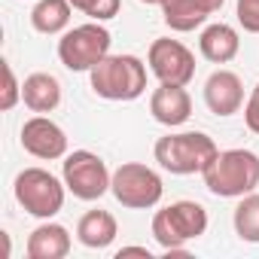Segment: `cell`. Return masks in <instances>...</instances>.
I'll return each instance as SVG.
<instances>
[{"mask_svg":"<svg viewBox=\"0 0 259 259\" xmlns=\"http://www.w3.org/2000/svg\"><path fill=\"white\" fill-rule=\"evenodd\" d=\"M204 186L217 198H241L259 186V156L250 150H223L201 171Z\"/></svg>","mask_w":259,"mask_h":259,"instance_id":"1","label":"cell"},{"mask_svg":"<svg viewBox=\"0 0 259 259\" xmlns=\"http://www.w3.org/2000/svg\"><path fill=\"white\" fill-rule=\"evenodd\" d=\"M89 79L104 101H138L147 92V64L138 55H107L89 70Z\"/></svg>","mask_w":259,"mask_h":259,"instance_id":"2","label":"cell"},{"mask_svg":"<svg viewBox=\"0 0 259 259\" xmlns=\"http://www.w3.org/2000/svg\"><path fill=\"white\" fill-rule=\"evenodd\" d=\"M217 144L210 135L204 132H177V135H165L156 141L153 147V156L156 162L177 174V177H186V174H201L213 159H217Z\"/></svg>","mask_w":259,"mask_h":259,"instance_id":"3","label":"cell"},{"mask_svg":"<svg viewBox=\"0 0 259 259\" xmlns=\"http://www.w3.org/2000/svg\"><path fill=\"white\" fill-rule=\"evenodd\" d=\"M207 232V210L198 201H171L153 217V238L162 250H180Z\"/></svg>","mask_w":259,"mask_h":259,"instance_id":"4","label":"cell"},{"mask_svg":"<svg viewBox=\"0 0 259 259\" xmlns=\"http://www.w3.org/2000/svg\"><path fill=\"white\" fill-rule=\"evenodd\" d=\"M13 192H16V201L25 207V213L37 217V220H52L64 207L67 186L46 168H25L16 174Z\"/></svg>","mask_w":259,"mask_h":259,"instance_id":"5","label":"cell"},{"mask_svg":"<svg viewBox=\"0 0 259 259\" xmlns=\"http://www.w3.org/2000/svg\"><path fill=\"white\" fill-rule=\"evenodd\" d=\"M110 31L101 22H85L61 34L58 40V58L73 73H89L95 64H101L110 55Z\"/></svg>","mask_w":259,"mask_h":259,"instance_id":"6","label":"cell"},{"mask_svg":"<svg viewBox=\"0 0 259 259\" xmlns=\"http://www.w3.org/2000/svg\"><path fill=\"white\" fill-rule=\"evenodd\" d=\"M110 192L128 210H150V207H156L162 201L165 183L153 168H147L141 162H122L113 171Z\"/></svg>","mask_w":259,"mask_h":259,"instance_id":"7","label":"cell"},{"mask_svg":"<svg viewBox=\"0 0 259 259\" xmlns=\"http://www.w3.org/2000/svg\"><path fill=\"white\" fill-rule=\"evenodd\" d=\"M61 180L67 186V192H73V198L79 201H98L110 192V168L107 162L92 153V150H73L64 156L61 165Z\"/></svg>","mask_w":259,"mask_h":259,"instance_id":"8","label":"cell"},{"mask_svg":"<svg viewBox=\"0 0 259 259\" xmlns=\"http://www.w3.org/2000/svg\"><path fill=\"white\" fill-rule=\"evenodd\" d=\"M147 64L150 73L159 82H174V85H189L195 76V55L171 37H159L153 40L150 52H147Z\"/></svg>","mask_w":259,"mask_h":259,"instance_id":"9","label":"cell"},{"mask_svg":"<svg viewBox=\"0 0 259 259\" xmlns=\"http://www.w3.org/2000/svg\"><path fill=\"white\" fill-rule=\"evenodd\" d=\"M22 147L25 153H31L34 159L43 162H55L67 156V135L58 122H52L49 116L37 113L22 125Z\"/></svg>","mask_w":259,"mask_h":259,"instance_id":"10","label":"cell"},{"mask_svg":"<svg viewBox=\"0 0 259 259\" xmlns=\"http://www.w3.org/2000/svg\"><path fill=\"white\" fill-rule=\"evenodd\" d=\"M204 104L213 116H235L244 107V82L232 70H213L204 82Z\"/></svg>","mask_w":259,"mask_h":259,"instance_id":"11","label":"cell"},{"mask_svg":"<svg viewBox=\"0 0 259 259\" xmlns=\"http://www.w3.org/2000/svg\"><path fill=\"white\" fill-rule=\"evenodd\" d=\"M150 113L159 125L165 128H180L189 116H192V98L186 92V85H174V82H159V89L150 95Z\"/></svg>","mask_w":259,"mask_h":259,"instance_id":"12","label":"cell"},{"mask_svg":"<svg viewBox=\"0 0 259 259\" xmlns=\"http://www.w3.org/2000/svg\"><path fill=\"white\" fill-rule=\"evenodd\" d=\"M28 256L31 259H64L70 253V232L61 223H40L31 235H28Z\"/></svg>","mask_w":259,"mask_h":259,"instance_id":"13","label":"cell"},{"mask_svg":"<svg viewBox=\"0 0 259 259\" xmlns=\"http://www.w3.org/2000/svg\"><path fill=\"white\" fill-rule=\"evenodd\" d=\"M198 49L210 64H229L241 52V37L232 25H207L198 37Z\"/></svg>","mask_w":259,"mask_h":259,"instance_id":"14","label":"cell"},{"mask_svg":"<svg viewBox=\"0 0 259 259\" xmlns=\"http://www.w3.org/2000/svg\"><path fill=\"white\" fill-rule=\"evenodd\" d=\"M22 101L31 113H52L61 104V82L52 73H31L22 82Z\"/></svg>","mask_w":259,"mask_h":259,"instance_id":"15","label":"cell"},{"mask_svg":"<svg viewBox=\"0 0 259 259\" xmlns=\"http://www.w3.org/2000/svg\"><path fill=\"white\" fill-rule=\"evenodd\" d=\"M116 235H119V226H116V217L110 210H89L76 223V241L89 250L110 247L116 241Z\"/></svg>","mask_w":259,"mask_h":259,"instance_id":"16","label":"cell"},{"mask_svg":"<svg viewBox=\"0 0 259 259\" xmlns=\"http://www.w3.org/2000/svg\"><path fill=\"white\" fill-rule=\"evenodd\" d=\"M159 7H162L165 25L177 34H189V31L201 28L210 16L201 0H159Z\"/></svg>","mask_w":259,"mask_h":259,"instance_id":"17","label":"cell"},{"mask_svg":"<svg viewBox=\"0 0 259 259\" xmlns=\"http://www.w3.org/2000/svg\"><path fill=\"white\" fill-rule=\"evenodd\" d=\"M70 16H73L70 0H37V7L31 10V25L37 34L55 37V34L67 31Z\"/></svg>","mask_w":259,"mask_h":259,"instance_id":"18","label":"cell"},{"mask_svg":"<svg viewBox=\"0 0 259 259\" xmlns=\"http://www.w3.org/2000/svg\"><path fill=\"white\" fill-rule=\"evenodd\" d=\"M232 226H235V235L241 241L259 244V195L256 192L241 195V201L232 213Z\"/></svg>","mask_w":259,"mask_h":259,"instance_id":"19","label":"cell"},{"mask_svg":"<svg viewBox=\"0 0 259 259\" xmlns=\"http://www.w3.org/2000/svg\"><path fill=\"white\" fill-rule=\"evenodd\" d=\"M70 7L85 13L92 22H110V19L119 16L122 0H70Z\"/></svg>","mask_w":259,"mask_h":259,"instance_id":"20","label":"cell"},{"mask_svg":"<svg viewBox=\"0 0 259 259\" xmlns=\"http://www.w3.org/2000/svg\"><path fill=\"white\" fill-rule=\"evenodd\" d=\"M22 101V82L13 73V64L4 61V98H0V110H13Z\"/></svg>","mask_w":259,"mask_h":259,"instance_id":"21","label":"cell"},{"mask_svg":"<svg viewBox=\"0 0 259 259\" xmlns=\"http://www.w3.org/2000/svg\"><path fill=\"white\" fill-rule=\"evenodd\" d=\"M235 16H238V25L247 34H259V0H238Z\"/></svg>","mask_w":259,"mask_h":259,"instance_id":"22","label":"cell"},{"mask_svg":"<svg viewBox=\"0 0 259 259\" xmlns=\"http://www.w3.org/2000/svg\"><path fill=\"white\" fill-rule=\"evenodd\" d=\"M244 122L253 135H259V82H256V89L250 92V98L244 104Z\"/></svg>","mask_w":259,"mask_h":259,"instance_id":"23","label":"cell"},{"mask_svg":"<svg viewBox=\"0 0 259 259\" xmlns=\"http://www.w3.org/2000/svg\"><path fill=\"white\" fill-rule=\"evenodd\" d=\"M116 256H119V259H122V256H144V259H153L147 247H122V250H119Z\"/></svg>","mask_w":259,"mask_h":259,"instance_id":"24","label":"cell"},{"mask_svg":"<svg viewBox=\"0 0 259 259\" xmlns=\"http://www.w3.org/2000/svg\"><path fill=\"white\" fill-rule=\"evenodd\" d=\"M201 4H204V7H207V13L213 16L217 10H223V4H226V0H201Z\"/></svg>","mask_w":259,"mask_h":259,"instance_id":"25","label":"cell"},{"mask_svg":"<svg viewBox=\"0 0 259 259\" xmlns=\"http://www.w3.org/2000/svg\"><path fill=\"white\" fill-rule=\"evenodd\" d=\"M141 4H147V7H159V0H141Z\"/></svg>","mask_w":259,"mask_h":259,"instance_id":"26","label":"cell"}]
</instances>
